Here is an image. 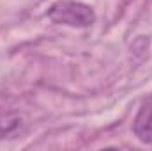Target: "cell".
I'll return each mask as SVG.
<instances>
[{"mask_svg":"<svg viewBox=\"0 0 152 151\" xmlns=\"http://www.w3.org/2000/svg\"><path fill=\"white\" fill-rule=\"evenodd\" d=\"M25 130H27V121L21 114H0V141L2 139H16L20 135H23Z\"/></svg>","mask_w":152,"mask_h":151,"instance_id":"3","label":"cell"},{"mask_svg":"<svg viewBox=\"0 0 152 151\" xmlns=\"http://www.w3.org/2000/svg\"><path fill=\"white\" fill-rule=\"evenodd\" d=\"M133 132L143 144H152V96L142 103L133 123Z\"/></svg>","mask_w":152,"mask_h":151,"instance_id":"2","label":"cell"},{"mask_svg":"<svg viewBox=\"0 0 152 151\" xmlns=\"http://www.w3.org/2000/svg\"><path fill=\"white\" fill-rule=\"evenodd\" d=\"M46 16L53 23L76 27V29L90 27L96 21L94 9L80 0H57L48 7Z\"/></svg>","mask_w":152,"mask_h":151,"instance_id":"1","label":"cell"}]
</instances>
